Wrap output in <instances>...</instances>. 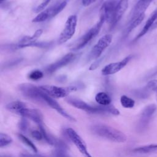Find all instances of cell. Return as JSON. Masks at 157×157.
I'll return each mask as SVG.
<instances>
[{"instance_id": "obj_1", "label": "cell", "mask_w": 157, "mask_h": 157, "mask_svg": "<svg viewBox=\"0 0 157 157\" xmlns=\"http://www.w3.org/2000/svg\"><path fill=\"white\" fill-rule=\"evenodd\" d=\"M91 131L99 137L114 142L123 143L127 140L126 136L123 132L104 124H93Z\"/></svg>"}, {"instance_id": "obj_2", "label": "cell", "mask_w": 157, "mask_h": 157, "mask_svg": "<svg viewBox=\"0 0 157 157\" xmlns=\"http://www.w3.org/2000/svg\"><path fill=\"white\" fill-rule=\"evenodd\" d=\"M105 20L99 18V21L94 25L91 28H90L84 35H83L75 44L74 46L71 49L72 52L78 51L83 48H84L90 41H91L99 33Z\"/></svg>"}, {"instance_id": "obj_3", "label": "cell", "mask_w": 157, "mask_h": 157, "mask_svg": "<svg viewBox=\"0 0 157 157\" xmlns=\"http://www.w3.org/2000/svg\"><path fill=\"white\" fill-rule=\"evenodd\" d=\"M18 89L21 94L26 98L34 101L45 104L44 100V93L39 86H37L31 83H21L19 85Z\"/></svg>"}, {"instance_id": "obj_4", "label": "cell", "mask_w": 157, "mask_h": 157, "mask_svg": "<svg viewBox=\"0 0 157 157\" xmlns=\"http://www.w3.org/2000/svg\"><path fill=\"white\" fill-rule=\"evenodd\" d=\"M66 5L67 1L66 0L56 2L52 6H50V7H48L47 9L40 12L33 19L32 21L34 23H39L55 17L65 8Z\"/></svg>"}, {"instance_id": "obj_5", "label": "cell", "mask_w": 157, "mask_h": 157, "mask_svg": "<svg viewBox=\"0 0 157 157\" xmlns=\"http://www.w3.org/2000/svg\"><path fill=\"white\" fill-rule=\"evenodd\" d=\"M157 110V107L154 104L147 105L142 111L137 124V131L142 132L148 126L151 119Z\"/></svg>"}, {"instance_id": "obj_6", "label": "cell", "mask_w": 157, "mask_h": 157, "mask_svg": "<svg viewBox=\"0 0 157 157\" xmlns=\"http://www.w3.org/2000/svg\"><path fill=\"white\" fill-rule=\"evenodd\" d=\"M77 23V17L75 15H70L64 25V29L60 33L58 40L59 44H62L69 40L75 32Z\"/></svg>"}, {"instance_id": "obj_7", "label": "cell", "mask_w": 157, "mask_h": 157, "mask_svg": "<svg viewBox=\"0 0 157 157\" xmlns=\"http://www.w3.org/2000/svg\"><path fill=\"white\" fill-rule=\"evenodd\" d=\"M112 40V35L107 34L101 37L98 42L91 48L87 56L88 61L98 59L104 50L109 46Z\"/></svg>"}, {"instance_id": "obj_8", "label": "cell", "mask_w": 157, "mask_h": 157, "mask_svg": "<svg viewBox=\"0 0 157 157\" xmlns=\"http://www.w3.org/2000/svg\"><path fill=\"white\" fill-rule=\"evenodd\" d=\"M39 88L53 98H61L66 97L71 92L75 91L77 88L75 86L59 87L54 85H42Z\"/></svg>"}, {"instance_id": "obj_9", "label": "cell", "mask_w": 157, "mask_h": 157, "mask_svg": "<svg viewBox=\"0 0 157 157\" xmlns=\"http://www.w3.org/2000/svg\"><path fill=\"white\" fill-rule=\"evenodd\" d=\"M119 0H106L102 4L99 10V18L111 24Z\"/></svg>"}, {"instance_id": "obj_10", "label": "cell", "mask_w": 157, "mask_h": 157, "mask_svg": "<svg viewBox=\"0 0 157 157\" xmlns=\"http://www.w3.org/2000/svg\"><path fill=\"white\" fill-rule=\"evenodd\" d=\"M77 54L73 52H70L65 55L64 56H63L61 58L57 60L56 61L47 66L45 68V71L48 74H52L58 69L66 66V65L73 61L77 58Z\"/></svg>"}, {"instance_id": "obj_11", "label": "cell", "mask_w": 157, "mask_h": 157, "mask_svg": "<svg viewBox=\"0 0 157 157\" xmlns=\"http://www.w3.org/2000/svg\"><path fill=\"white\" fill-rule=\"evenodd\" d=\"M66 133L67 134L71 140L75 144L77 149L85 157H92L87 150L86 145L85 141L82 137L77 133V132L71 128H68L66 129Z\"/></svg>"}, {"instance_id": "obj_12", "label": "cell", "mask_w": 157, "mask_h": 157, "mask_svg": "<svg viewBox=\"0 0 157 157\" xmlns=\"http://www.w3.org/2000/svg\"><path fill=\"white\" fill-rule=\"evenodd\" d=\"M66 102L69 104L70 105H72L74 107H76L77 109H81L82 110H84L88 113H101V105L98 106H93L91 105L86 102H84L83 101L75 98H72L69 97L66 99Z\"/></svg>"}, {"instance_id": "obj_13", "label": "cell", "mask_w": 157, "mask_h": 157, "mask_svg": "<svg viewBox=\"0 0 157 157\" xmlns=\"http://www.w3.org/2000/svg\"><path fill=\"white\" fill-rule=\"evenodd\" d=\"M132 57V55H128L120 61L112 63L105 66L101 71L102 74L103 75H109L119 72L126 66V64L129 63Z\"/></svg>"}, {"instance_id": "obj_14", "label": "cell", "mask_w": 157, "mask_h": 157, "mask_svg": "<svg viewBox=\"0 0 157 157\" xmlns=\"http://www.w3.org/2000/svg\"><path fill=\"white\" fill-rule=\"evenodd\" d=\"M44 100L45 102L46 105H48L52 109L56 110L59 114H61L63 117L67 118V120L72 121H76V120L72 117L69 113H67L59 104L55 101L53 98L48 96L47 93L44 92Z\"/></svg>"}, {"instance_id": "obj_15", "label": "cell", "mask_w": 157, "mask_h": 157, "mask_svg": "<svg viewBox=\"0 0 157 157\" xmlns=\"http://www.w3.org/2000/svg\"><path fill=\"white\" fill-rule=\"evenodd\" d=\"M19 115L24 118H29L39 126L43 124V115L38 109L26 107L20 112Z\"/></svg>"}, {"instance_id": "obj_16", "label": "cell", "mask_w": 157, "mask_h": 157, "mask_svg": "<svg viewBox=\"0 0 157 157\" xmlns=\"http://www.w3.org/2000/svg\"><path fill=\"white\" fill-rule=\"evenodd\" d=\"M129 5V0H119L117 6L112 22L110 25V28L113 29L121 19Z\"/></svg>"}, {"instance_id": "obj_17", "label": "cell", "mask_w": 157, "mask_h": 157, "mask_svg": "<svg viewBox=\"0 0 157 157\" xmlns=\"http://www.w3.org/2000/svg\"><path fill=\"white\" fill-rule=\"evenodd\" d=\"M156 28H157V9L153 12L150 18L147 20L143 28L136 37L134 40L139 39L147 33L153 31Z\"/></svg>"}, {"instance_id": "obj_18", "label": "cell", "mask_w": 157, "mask_h": 157, "mask_svg": "<svg viewBox=\"0 0 157 157\" xmlns=\"http://www.w3.org/2000/svg\"><path fill=\"white\" fill-rule=\"evenodd\" d=\"M153 1V0H139L131 12L129 21L136 18L140 15L145 13V12Z\"/></svg>"}, {"instance_id": "obj_19", "label": "cell", "mask_w": 157, "mask_h": 157, "mask_svg": "<svg viewBox=\"0 0 157 157\" xmlns=\"http://www.w3.org/2000/svg\"><path fill=\"white\" fill-rule=\"evenodd\" d=\"M26 107V105L24 102L19 101L10 102L6 105V109L9 110L10 112H12L15 113H17L18 115L22 109Z\"/></svg>"}, {"instance_id": "obj_20", "label": "cell", "mask_w": 157, "mask_h": 157, "mask_svg": "<svg viewBox=\"0 0 157 157\" xmlns=\"http://www.w3.org/2000/svg\"><path fill=\"white\" fill-rule=\"evenodd\" d=\"M95 100L100 105L104 106L110 105L112 101L110 96L107 93L103 91L99 92L96 94Z\"/></svg>"}, {"instance_id": "obj_21", "label": "cell", "mask_w": 157, "mask_h": 157, "mask_svg": "<svg viewBox=\"0 0 157 157\" xmlns=\"http://www.w3.org/2000/svg\"><path fill=\"white\" fill-rule=\"evenodd\" d=\"M132 151L137 153H150L157 152V144H151L139 147L132 150Z\"/></svg>"}, {"instance_id": "obj_22", "label": "cell", "mask_w": 157, "mask_h": 157, "mask_svg": "<svg viewBox=\"0 0 157 157\" xmlns=\"http://www.w3.org/2000/svg\"><path fill=\"white\" fill-rule=\"evenodd\" d=\"M145 13L142 14L140 16H139L138 17H137L136 18H135L133 20L129 22L128 26L126 28V29L124 32L126 36H128L133 29H134L137 26H139L142 23V21L144 20V19L145 18Z\"/></svg>"}, {"instance_id": "obj_23", "label": "cell", "mask_w": 157, "mask_h": 157, "mask_svg": "<svg viewBox=\"0 0 157 157\" xmlns=\"http://www.w3.org/2000/svg\"><path fill=\"white\" fill-rule=\"evenodd\" d=\"M120 102L121 105L124 108L131 109L135 105L134 100L126 95H122L121 96Z\"/></svg>"}, {"instance_id": "obj_24", "label": "cell", "mask_w": 157, "mask_h": 157, "mask_svg": "<svg viewBox=\"0 0 157 157\" xmlns=\"http://www.w3.org/2000/svg\"><path fill=\"white\" fill-rule=\"evenodd\" d=\"M12 142V139L9 135L1 132L0 133V147L8 145Z\"/></svg>"}, {"instance_id": "obj_25", "label": "cell", "mask_w": 157, "mask_h": 157, "mask_svg": "<svg viewBox=\"0 0 157 157\" xmlns=\"http://www.w3.org/2000/svg\"><path fill=\"white\" fill-rule=\"evenodd\" d=\"M18 137L24 144H25L27 146H28L33 151L37 152V149L35 145L29 139H28L26 137H25L24 135L21 134H18Z\"/></svg>"}, {"instance_id": "obj_26", "label": "cell", "mask_w": 157, "mask_h": 157, "mask_svg": "<svg viewBox=\"0 0 157 157\" xmlns=\"http://www.w3.org/2000/svg\"><path fill=\"white\" fill-rule=\"evenodd\" d=\"M44 77V73L40 70L36 69L30 72L28 74V78L32 80H38Z\"/></svg>"}, {"instance_id": "obj_27", "label": "cell", "mask_w": 157, "mask_h": 157, "mask_svg": "<svg viewBox=\"0 0 157 157\" xmlns=\"http://www.w3.org/2000/svg\"><path fill=\"white\" fill-rule=\"evenodd\" d=\"M149 90L147 88V89H140L134 91V94L138 98L144 99L147 98L149 96Z\"/></svg>"}, {"instance_id": "obj_28", "label": "cell", "mask_w": 157, "mask_h": 157, "mask_svg": "<svg viewBox=\"0 0 157 157\" xmlns=\"http://www.w3.org/2000/svg\"><path fill=\"white\" fill-rule=\"evenodd\" d=\"M66 150H67L56 148L53 152V156L54 157H72L67 153Z\"/></svg>"}, {"instance_id": "obj_29", "label": "cell", "mask_w": 157, "mask_h": 157, "mask_svg": "<svg viewBox=\"0 0 157 157\" xmlns=\"http://www.w3.org/2000/svg\"><path fill=\"white\" fill-rule=\"evenodd\" d=\"M147 88L150 90L157 93V79L150 80L147 84Z\"/></svg>"}, {"instance_id": "obj_30", "label": "cell", "mask_w": 157, "mask_h": 157, "mask_svg": "<svg viewBox=\"0 0 157 157\" xmlns=\"http://www.w3.org/2000/svg\"><path fill=\"white\" fill-rule=\"evenodd\" d=\"M28 127V121L26 120V118L23 117L18 123V128L19 129L23 132H26Z\"/></svg>"}, {"instance_id": "obj_31", "label": "cell", "mask_w": 157, "mask_h": 157, "mask_svg": "<svg viewBox=\"0 0 157 157\" xmlns=\"http://www.w3.org/2000/svg\"><path fill=\"white\" fill-rule=\"evenodd\" d=\"M51 0H44L40 4L37 6L34 9V11L35 12H40L45 10V8L47 6Z\"/></svg>"}, {"instance_id": "obj_32", "label": "cell", "mask_w": 157, "mask_h": 157, "mask_svg": "<svg viewBox=\"0 0 157 157\" xmlns=\"http://www.w3.org/2000/svg\"><path fill=\"white\" fill-rule=\"evenodd\" d=\"M31 135H32L33 137H34L35 139L38 140H40L43 139L42 134L40 130L39 131H38V130L33 131L31 132Z\"/></svg>"}, {"instance_id": "obj_33", "label": "cell", "mask_w": 157, "mask_h": 157, "mask_svg": "<svg viewBox=\"0 0 157 157\" xmlns=\"http://www.w3.org/2000/svg\"><path fill=\"white\" fill-rule=\"evenodd\" d=\"M101 61H102V58L101 59H99L98 60H96V61H94L93 63L91 64V65L90 66V68H89V70L90 71H94L101 64Z\"/></svg>"}, {"instance_id": "obj_34", "label": "cell", "mask_w": 157, "mask_h": 157, "mask_svg": "<svg viewBox=\"0 0 157 157\" xmlns=\"http://www.w3.org/2000/svg\"><path fill=\"white\" fill-rule=\"evenodd\" d=\"M20 157H47L41 155L37 154H31V153H21Z\"/></svg>"}, {"instance_id": "obj_35", "label": "cell", "mask_w": 157, "mask_h": 157, "mask_svg": "<svg viewBox=\"0 0 157 157\" xmlns=\"http://www.w3.org/2000/svg\"><path fill=\"white\" fill-rule=\"evenodd\" d=\"M96 1V0H82V3L83 6L87 7V6L91 5V4L94 3Z\"/></svg>"}, {"instance_id": "obj_36", "label": "cell", "mask_w": 157, "mask_h": 157, "mask_svg": "<svg viewBox=\"0 0 157 157\" xmlns=\"http://www.w3.org/2000/svg\"><path fill=\"white\" fill-rule=\"evenodd\" d=\"M1 157H13L12 156H10V155H2Z\"/></svg>"}, {"instance_id": "obj_37", "label": "cell", "mask_w": 157, "mask_h": 157, "mask_svg": "<svg viewBox=\"0 0 157 157\" xmlns=\"http://www.w3.org/2000/svg\"><path fill=\"white\" fill-rule=\"evenodd\" d=\"M5 1V0H0V1H1V2H2V1Z\"/></svg>"}, {"instance_id": "obj_38", "label": "cell", "mask_w": 157, "mask_h": 157, "mask_svg": "<svg viewBox=\"0 0 157 157\" xmlns=\"http://www.w3.org/2000/svg\"><path fill=\"white\" fill-rule=\"evenodd\" d=\"M156 100H157V97H156Z\"/></svg>"}]
</instances>
